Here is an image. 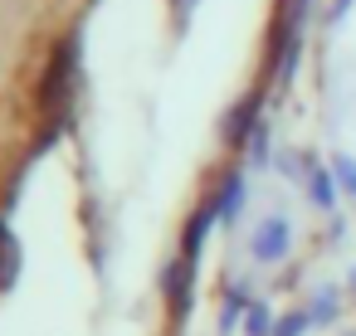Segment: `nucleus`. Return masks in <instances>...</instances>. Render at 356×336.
I'll list each match as a JSON object with an SVG mask.
<instances>
[{
    "label": "nucleus",
    "instance_id": "1",
    "mask_svg": "<svg viewBox=\"0 0 356 336\" xmlns=\"http://www.w3.org/2000/svg\"><path fill=\"white\" fill-rule=\"evenodd\" d=\"M283 234H288V229H283L278 219H268V224L259 229V244H254L259 258H278V253H283Z\"/></svg>",
    "mask_w": 356,
    "mask_h": 336
}]
</instances>
